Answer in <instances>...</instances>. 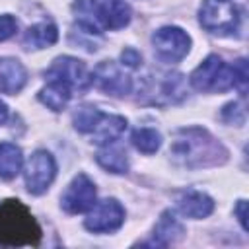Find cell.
Wrapping results in <instances>:
<instances>
[{
  "label": "cell",
  "instance_id": "cell-3",
  "mask_svg": "<svg viewBox=\"0 0 249 249\" xmlns=\"http://www.w3.org/2000/svg\"><path fill=\"white\" fill-rule=\"evenodd\" d=\"M41 228L31 216L29 208L19 200L0 202V245L21 247V245H39Z\"/></svg>",
  "mask_w": 249,
  "mask_h": 249
},
{
  "label": "cell",
  "instance_id": "cell-17",
  "mask_svg": "<svg viewBox=\"0 0 249 249\" xmlns=\"http://www.w3.org/2000/svg\"><path fill=\"white\" fill-rule=\"evenodd\" d=\"M58 39V29L54 23L51 21H41V23H35L31 25L25 35H23V47L27 49H45V47H51L54 45Z\"/></svg>",
  "mask_w": 249,
  "mask_h": 249
},
{
  "label": "cell",
  "instance_id": "cell-12",
  "mask_svg": "<svg viewBox=\"0 0 249 249\" xmlns=\"http://www.w3.org/2000/svg\"><path fill=\"white\" fill-rule=\"evenodd\" d=\"M89 76H91V86H95L99 91L107 95L121 97V95L130 93L132 89V78L124 70H121L117 62L113 60L99 62Z\"/></svg>",
  "mask_w": 249,
  "mask_h": 249
},
{
  "label": "cell",
  "instance_id": "cell-2",
  "mask_svg": "<svg viewBox=\"0 0 249 249\" xmlns=\"http://www.w3.org/2000/svg\"><path fill=\"white\" fill-rule=\"evenodd\" d=\"M78 29L99 35L105 29H121L130 21V6L124 0H80L74 4Z\"/></svg>",
  "mask_w": 249,
  "mask_h": 249
},
{
  "label": "cell",
  "instance_id": "cell-20",
  "mask_svg": "<svg viewBox=\"0 0 249 249\" xmlns=\"http://www.w3.org/2000/svg\"><path fill=\"white\" fill-rule=\"evenodd\" d=\"M95 160L103 169H107L111 173H126L128 171V158H126V152L121 148L107 144L103 150L97 152Z\"/></svg>",
  "mask_w": 249,
  "mask_h": 249
},
{
  "label": "cell",
  "instance_id": "cell-18",
  "mask_svg": "<svg viewBox=\"0 0 249 249\" xmlns=\"http://www.w3.org/2000/svg\"><path fill=\"white\" fill-rule=\"evenodd\" d=\"M72 93L74 91L66 84L56 82V80H47V86L39 91V101L53 111H62L68 105Z\"/></svg>",
  "mask_w": 249,
  "mask_h": 249
},
{
  "label": "cell",
  "instance_id": "cell-22",
  "mask_svg": "<svg viewBox=\"0 0 249 249\" xmlns=\"http://www.w3.org/2000/svg\"><path fill=\"white\" fill-rule=\"evenodd\" d=\"M222 119L226 121V123H233V124H243V121H245V113H243V109L239 107V103H228L224 109H222Z\"/></svg>",
  "mask_w": 249,
  "mask_h": 249
},
{
  "label": "cell",
  "instance_id": "cell-21",
  "mask_svg": "<svg viewBox=\"0 0 249 249\" xmlns=\"http://www.w3.org/2000/svg\"><path fill=\"white\" fill-rule=\"evenodd\" d=\"M130 140H132V146L142 154H154L161 146V134L156 128H148V126L136 128Z\"/></svg>",
  "mask_w": 249,
  "mask_h": 249
},
{
  "label": "cell",
  "instance_id": "cell-9",
  "mask_svg": "<svg viewBox=\"0 0 249 249\" xmlns=\"http://www.w3.org/2000/svg\"><path fill=\"white\" fill-rule=\"evenodd\" d=\"M56 177V161L47 150H37L25 163L23 179L31 195H43Z\"/></svg>",
  "mask_w": 249,
  "mask_h": 249
},
{
  "label": "cell",
  "instance_id": "cell-6",
  "mask_svg": "<svg viewBox=\"0 0 249 249\" xmlns=\"http://www.w3.org/2000/svg\"><path fill=\"white\" fill-rule=\"evenodd\" d=\"M198 21L214 35H235L239 31L241 16L231 0H202Z\"/></svg>",
  "mask_w": 249,
  "mask_h": 249
},
{
  "label": "cell",
  "instance_id": "cell-10",
  "mask_svg": "<svg viewBox=\"0 0 249 249\" xmlns=\"http://www.w3.org/2000/svg\"><path fill=\"white\" fill-rule=\"evenodd\" d=\"M47 80H56L66 84L72 91H84L91 86V76L86 68V64L74 56H58L53 60V64L45 70Z\"/></svg>",
  "mask_w": 249,
  "mask_h": 249
},
{
  "label": "cell",
  "instance_id": "cell-14",
  "mask_svg": "<svg viewBox=\"0 0 249 249\" xmlns=\"http://www.w3.org/2000/svg\"><path fill=\"white\" fill-rule=\"evenodd\" d=\"M27 84V70L25 66L12 56L0 58V91L8 95L19 93Z\"/></svg>",
  "mask_w": 249,
  "mask_h": 249
},
{
  "label": "cell",
  "instance_id": "cell-13",
  "mask_svg": "<svg viewBox=\"0 0 249 249\" xmlns=\"http://www.w3.org/2000/svg\"><path fill=\"white\" fill-rule=\"evenodd\" d=\"M95 198H97V191L93 181L86 173H78L66 187L64 195L60 196V206L68 214H82L88 212L97 202Z\"/></svg>",
  "mask_w": 249,
  "mask_h": 249
},
{
  "label": "cell",
  "instance_id": "cell-8",
  "mask_svg": "<svg viewBox=\"0 0 249 249\" xmlns=\"http://www.w3.org/2000/svg\"><path fill=\"white\" fill-rule=\"evenodd\" d=\"M154 53L163 62H179L191 51V37L187 31L175 25H165L152 35Z\"/></svg>",
  "mask_w": 249,
  "mask_h": 249
},
{
  "label": "cell",
  "instance_id": "cell-27",
  "mask_svg": "<svg viewBox=\"0 0 249 249\" xmlns=\"http://www.w3.org/2000/svg\"><path fill=\"white\" fill-rule=\"evenodd\" d=\"M6 119H8V105L0 99V124H4Z\"/></svg>",
  "mask_w": 249,
  "mask_h": 249
},
{
  "label": "cell",
  "instance_id": "cell-7",
  "mask_svg": "<svg viewBox=\"0 0 249 249\" xmlns=\"http://www.w3.org/2000/svg\"><path fill=\"white\" fill-rule=\"evenodd\" d=\"M142 99L152 105H173L185 99L187 86L185 78L179 72H163L148 76L142 86Z\"/></svg>",
  "mask_w": 249,
  "mask_h": 249
},
{
  "label": "cell",
  "instance_id": "cell-24",
  "mask_svg": "<svg viewBox=\"0 0 249 249\" xmlns=\"http://www.w3.org/2000/svg\"><path fill=\"white\" fill-rule=\"evenodd\" d=\"M16 31H18V19L14 16H10V14L0 16V41L10 39Z\"/></svg>",
  "mask_w": 249,
  "mask_h": 249
},
{
  "label": "cell",
  "instance_id": "cell-11",
  "mask_svg": "<svg viewBox=\"0 0 249 249\" xmlns=\"http://www.w3.org/2000/svg\"><path fill=\"white\" fill-rule=\"evenodd\" d=\"M124 224V208L117 198H103L89 208L84 220L86 230L93 233H111Z\"/></svg>",
  "mask_w": 249,
  "mask_h": 249
},
{
  "label": "cell",
  "instance_id": "cell-16",
  "mask_svg": "<svg viewBox=\"0 0 249 249\" xmlns=\"http://www.w3.org/2000/svg\"><path fill=\"white\" fill-rule=\"evenodd\" d=\"M185 233V228L183 224L175 218V214L171 210H165L161 212L158 224L154 226V231H152V239H150V245H160V247H167L175 241H179Z\"/></svg>",
  "mask_w": 249,
  "mask_h": 249
},
{
  "label": "cell",
  "instance_id": "cell-15",
  "mask_svg": "<svg viewBox=\"0 0 249 249\" xmlns=\"http://www.w3.org/2000/svg\"><path fill=\"white\" fill-rule=\"evenodd\" d=\"M177 210L179 214L193 218V220H202L212 214L214 210V200L200 191H185L177 196Z\"/></svg>",
  "mask_w": 249,
  "mask_h": 249
},
{
  "label": "cell",
  "instance_id": "cell-25",
  "mask_svg": "<svg viewBox=\"0 0 249 249\" xmlns=\"http://www.w3.org/2000/svg\"><path fill=\"white\" fill-rule=\"evenodd\" d=\"M121 60H123V64L128 66V68H138L140 62H142V54H140L138 51H134V49H124V51L121 53Z\"/></svg>",
  "mask_w": 249,
  "mask_h": 249
},
{
  "label": "cell",
  "instance_id": "cell-26",
  "mask_svg": "<svg viewBox=\"0 0 249 249\" xmlns=\"http://www.w3.org/2000/svg\"><path fill=\"white\" fill-rule=\"evenodd\" d=\"M245 208H247V202L245 200H237L235 216H237V220H239V224H241L243 230H247V212H245Z\"/></svg>",
  "mask_w": 249,
  "mask_h": 249
},
{
  "label": "cell",
  "instance_id": "cell-4",
  "mask_svg": "<svg viewBox=\"0 0 249 249\" xmlns=\"http://www.w3.org/2000/svg\"><path fill=\"white\" fill-rule=\"evenodd\" d=\"M74 128L82 134H89L95 144L107 146L115 142L126 130V119L121 115H109L99 111L97 107L84 105L80 107L74 117Z\"/></svg>",
  "mask_w": 249,
  "mask_h": 249
},
{
  "label": "cell",
  "instance_id": "cell-23",
  "mask_svg": "<svg viewBox=\"0 0 249 249\" xmlns=\"http://www.w3.org/2000/svg\"><path fill=\"white\" fill-rule=\"evenodd\" d=\"M233 76H235V88L245 93L247 89V60L245 58H239L233 62Z\"/></svg>",
  "mask_w": 249,
  "mask_h": 249
},
{
  "label": "cell",
  "instance_id": "cell-19",
  "mask_svg": "<svg viewBox=\"0 0 249 249\" xmlns=\"http://www.w3.org/2000/svg\"><path fill=\"white\" fill-rule=\"evenodd\" d=\"M23 165V156L21 148L12 144V142H2L0 144V179L10 181L14 179Z\"/></svg>",
  "mask_w": 249,
  "mask_h": 249
},
{
  "label": "cell",
  "instance_id": "cell-1",
  "mask_svg": "<svg viewBox=\"0 0 249 249\" xmlns=\"http://www.w3.org/2000/svg\"><path fill=\"white\" fill-rule=\"evenodd\" d=\"M169 158L173 163L181 167L200 169V167L222 165L228 160V150L208 130L191 126L177 130L169 148Z\"/></svg>",
  "mask_w": 249,
  "mask_h": 249
},
{
  "label": "cell",
  "instance_id": "cell-5",
  "mask_svg": "<svg viewBox=\"0 0 249 249\" xmlns=\"http://www.w3.org/2000/svg\"><path fill=\"white\" fill-rule=\"evenodd\" d=\"M191 86L202 93H220L235 88L233 64H226L218 54H208L191 74Z\"/></svg>",
  "mask_w": 249,
  "mask_h": 249
}]
</instances>
